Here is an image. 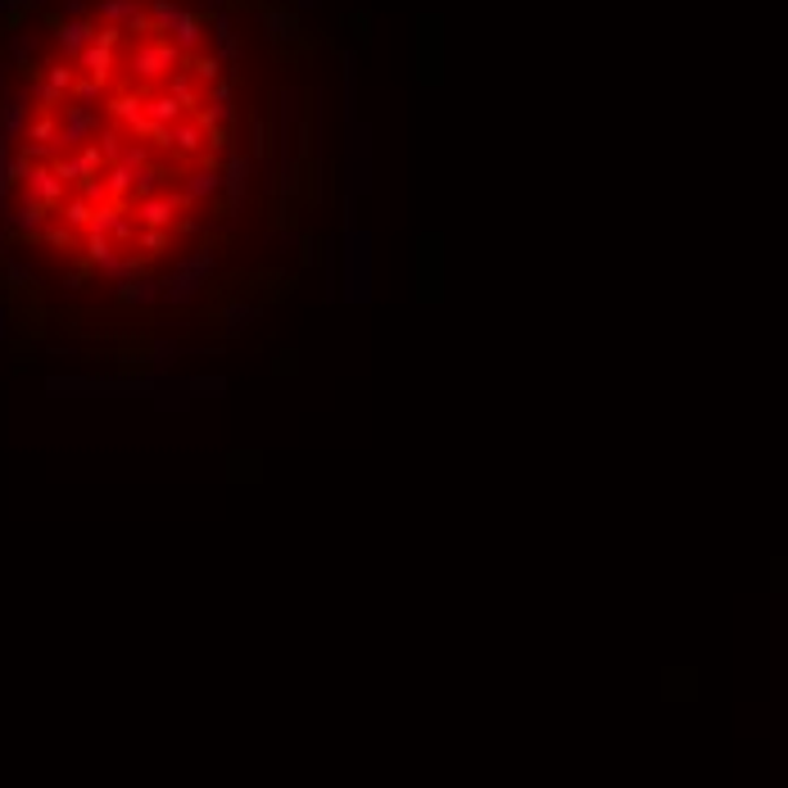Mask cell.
Masks as SVG:
<instances>
[{"label":"cell","mask_w":788,"mask_h":788,"mask_svg":"<svg viewBox=\"0 0 788 788\" xmlns=\"http://www.w3.org/2000/svg\"><path fill=\"white\" fill-rule=\"evenodd\" d=\"M0 245L63 286L159 282L150 258L218 249L258 155L240 146L245 32L232 0H0ZM168 273V277H173ZM164 286V282H159Z\"/></svg>","instance_id":"obj_1"},{"label":"cell","mask_w":788,"mask_h":788,"mask_svg":"<svg viewBox=\"0 0 788 788\" xmlns=\"http://www.w3.org/2000/svg\"><path fill=\"white\" fill-rule=\"evenodd\" d=\"M345 299L349 304H367L372 299V236L367 232H354L349 236V249H345V282H341Z\"/></svg>","instance_id":"obj_2"}]
</instances>
